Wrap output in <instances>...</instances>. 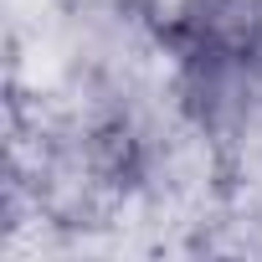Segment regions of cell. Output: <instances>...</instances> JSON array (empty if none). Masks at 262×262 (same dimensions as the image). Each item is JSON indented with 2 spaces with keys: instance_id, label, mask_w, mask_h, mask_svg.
Returning <instances> with one entry per match:
<instances>
[]
</instances>
